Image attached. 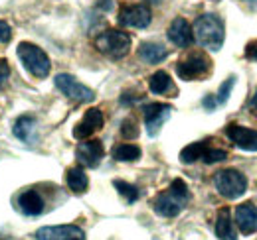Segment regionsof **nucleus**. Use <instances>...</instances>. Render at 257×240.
I'll list each match as a JSON object with an SVG mask.
<instances>
[{"mask_svg":"<svg viewBox=\"0 0 257 240\" xmlns=\"http://www.w3.org/2000/svg\"><path fill=\"white\" fill-rule=\"evenodd\" d=\"M16 54L22 61L24 69L34 75L36 79H44L48 77L50 69H52V63H50V58L46 56V52L38 46H34L30 42H22L18 48H16Z\"/></svg>","mask_w":257,"mask_h":240,"instance_id":"nucleus-2","label":"nucleus"},{"mask_svg":"<svg viewBox=\"0 0 257 240\" xmlns=\"http://www.w3.org/2000/svg\"><path fill=\"white\" fill-rule=\"evenodd\" d=\"M216 234L220 240H237L235 234V226L231 220V210L224 207L218 210V218H216Z\"/></svg>","mask_w":257,"mask_h":240,"instance_id":"nucleus-18","label":"nucleus"},{"mask_svg":"<svg viewBox=\"0 0 257 240\" xmlns=\"http://www.w3.org/2000/svg\"><path fill=\"white\" fill-rule=\"evenodd\" d=\"M245 56H247L249 60H255L257 61V42H253V44H249V46H247V50H245Z\"/></svg>","mask_w":257,"mask_h":240,"instance_id":"nucleus-31","label":"nucleus"},{"mask_svg":"<svg viewBox=\"0 0 257 240\" xmlns=\"http://www.w3.org/2000/svg\"><path fill=\"white\" fill-rule=\"evenodd\" d=\"M233 85H235V77H227L224 83H222V87H220V90H218V96H216V102H218V104L227 102L229 92H231V89H233Z\"/></svg>","mask_w":257,"mask_h":240,"instance_id":"nucleus-27","label":"nucleus"},{"mask_svg":"<svg viewBox=\"0 0 257 240\" xmlns=\"http://www.w3.org/2000/svg\"><path fill=\"white\" fill-rule=\"evenodd\" d=\"M210 67H212V61L208 60V56H204V54H190L188 58L178 61L176 73L184 81H196V79H202L204 75H208Z\"/></svg>","mask_w":257,"mask_h":240,"instance_id":"nucleus-5","label":"nucleus"},{"mask_svg":"<svg viewBox=\"0 0 257 240\" xmlns=\"http://www.w3.org/2000/svg\"><path fill=\"white\" fill-rule=\"evenodd\" d=\"M18 209L20 212L28 214V216H38L44 212V199L38 191L34 189H28L24 193L18 195Z\"/></svg>","mask_w":257,"mask_h":240,"instance_id":"nucleus-16","label":"nucleus"},{"mask_svg":"<svg viewBox=\"0 0 257 240\" xmlns=\"http://www.w3.org/2000/svg\"><path fill=\"white\" fill-rule=\"evenodd\" d=\"M147 2H151V4H161L162 0H147Z\"/></svg>","mask_w":257,"mask_h":240,"instance_id":"nucleus-34","label":"nucleus"},{"mask_svg":"<svg viewBox=\"0 0 257 240\" xmlns=\"http://www.w3.org/2000/svg\"><path fill=\"white\" fill-rule=\"evenodd\" d=\"M103 122H105L103 112H101L99 108H89V110L83 114L81 122L73 128V136H75L77 140H87L93 132L103 128Z\"/></svg>","mask_w":257,"mask_h":240,"instance_id":"nucleus-12","label":"nucleus"},{"mask_svg":"<svg viewBox=\"0 0 257 240\" xmlns=\"http://www.w3.org/2000/svg\"><path fill=\"white\" fill-rule=\"evenodd\" d=\"M65 181H67V187H69L73 193H77V195L85 193L87 187H89L87 174H85L81 168H69L67 174H65Z\"/></svg>","mask_w":257,"mask_h":240,"instance_id":"nucleus-19","label":"nucleus"},{"mask_svg":"<svg viewBox=\"0 0 257 240\" xmlns=\"http://www.w3.org/2000/svg\"><path fill=\"white\" fill-rule=\"evenodd\" d=\"M12 132L18 140H22L26 144H34L36 142V132H38V122L34 116H20L14 122Z\"/></svg>","mask_w":257,"mask_h":240,"instance_id":"nucleus-17","label":"nucleus"},{"mask_svg":"<svg viewBox=\"0 0 257 240\" xmlns=\"http://www.w3.org/2000/svg\"><path fill=\"white\" fill-rule=\"evenodd\" d=\"M113 185H115V189L119 191V195L125 197L127 203H135V201L139 199V189H137L135 185H131V183L121 181V180H115L113 181Z\"/></svg>","mask_w":257,"mask_h":240,"instance_id":"nucleus-24","label":"nucleus"},{"mask_svg":"<svg viewBox=\"0 0 257 240\" xmlns=\"http://www.w3.org/2000/svg\"><path fill=\"white\" fill-rule=\"evenodd\" d=\"M119 24L125 26V28H147L153 20V14H151V8L145 6V4H131V6H123L119 10Z\"/></svg>","mask_w":257,"mask_h":240,"instance_id":"nucleus-7","label":"nucleus"},{"mask_svg":"<svg viewBox=\"0 0 257 240\" xmlns=\"http://www.w3.org/2000/svg\"><path fill=\"white\" fill-rule=\"evenodd\" d=\"M38 240H85L83 228L77 224H58V226H42L36 230Z\"/></svg>","mask_w":257,"mask_h":240,"instance_id":"nucleus-8","label":"nucleus"},{"mask_svg":"<svg viewBox=\"0 0 257 240\" xmlns=\"http://www.w3.org/2000/svg\"><path fill=\"white\" fill-rule=\"evenodd\" d=\"M251 106L257 108V90H255V94H253V98H251Z\"/></svg>","mask_w":257,"mask_h":240,"instance_id":"nucleus-33","label":"nucleus"},{"mask_svg":"<svg viewBox=\"0 0 257 240\" xmlns=\"http://www.w3.org/2000/svg\"><path fill=\"white\" fill-rule=\"evenodd\" d=\"M95 48L111 60H123L131 52V36L121 30H105L95 38Z\"/></svg>","mask_w":257,"mask_h":240,"instance_id":"nucleus-3","label":"nucleus"},{"mask_svg":"<svg viewBox=\"0 0 257 240\" xmlns=\"http://www.w3.org/2000/svg\"><path fill=\"white\" fill-rule=\"evenodd\" d=\"M216 104H218V102H216V98H212V96H206V98H204V106H206L208 110H214V108H216Z\"/></svg>","mask_w":257,"mask_h":240,"instance_id":"nucleus-32","label":"nucleus"},{"mask_svg":"<svg viewBox=\"0 0 257 240\" xmlns=\"http://www.w3.org/2000/svg\"><path fill=\"white\" fill-rule=\"evenodd\" d=\"M10 40H12V28L4 20H0V42L2 44H8Z\"/></svg>","mask_w":257,"mask_h":240,"instance_id":"nucleus-30","label":"nucleus"},{"mask_svg":"<svg viewBox=\"0 0 257 240\" xmlns=\"http://www.w3.org/2000/svg\"><path fill=\"white\" fill-rule=\"evenodd\" d=\"M168 40L178 48H190L194 42L192 26L184 18H174L168 28Z\"/></svg>","mask_w":257,"mask_h":240,"instance_id":"nucleus-13","label":"nucleus"},{"mask_svg":"<svg viewBox=\"0 0 257 240\" xmlns=\"http://www.w3.org/2000/svg\"><path fill=\"white\" fill-rule=\"evenodd\" d=\"M149 89L155 94H164L172 89V81H170V75L166 71H157L155 75H151L149 79Z\"/></svg>","mask_w":257,"mask_h":240,"instance_id":"nucleus-21","label":"nucleus"},{"mask_svg":"<svg viewBox=\"0 0 257 240\" xmlns=\"http://www.w3.org/2000/svg\"><path fill=\"white\" fill-rule=\"evenodd\" d=\"M202 160H204V164H208V166H212V164H220V162L227 160V152L220 150V148H206L204 156H202Z\"/></svg>","mask_w":257,"mask_h":240,"instance_id":"nucleus-25","label":"nucleus"},{"mask_svg":"<svg viewBox=\"0 0 257 240\" xmlns=\"http://www.w3.org/2000/svg\"><path fill=\"white\" fill-rule=\"evenodd\" d=\"M166 56H168V52L161 44H149L147 42L139 48V58L145 63H161L162 60H166Z\"/></svg>","mask_w":257,"mask_h":240,"instance_id":"nucleus-20","label":"nucleus"},{"mask_svg":"<svg viewBox=\"0 0 257 240\" xmlns=\"http://www.w3.org/2000/svg\"><path fill=\"white\" fill-rule=\"evenodd\" d=\"M8 77H10V65L6 60H0V90L6 87Z\"/></svg>","mask_w":257,"mask_h":240,"instance_id":"nucleus-29","label":"nucleus"},{"mask_svg":"<svg viewBox=\"0 0 257 240\" xmlns=\"http://www.w3.org/2000/svg\"><path fill=\"white\" fill-rule=\"evenodd\" d=\"M184 203H186V201H182V199H180V197H176L174 193L166 191V193H161V195L153 201V209L157 210L161 216L172 218V216H176V214L182 210Z\"/></svg>","mask_w":257,"mask_h":240,"instance_id":"nucleus-14","label":"nucleus"},{"mask_svg":"<svg viewBox=\"0 0 257 240\" xmlns=\"http://www.w3.org/2000/svg\"><path fill=\"white\" fill-rule=\"evenodd\" d=\"M54 83H56V87L62 90L67 98H71V100H77V102H91V100L95 98V92H93V90L89 89V87H85L83 83H79L75 77L67 75V73L56 75Z\"/></svg>","mask_w":257,"mask_h":240,"instance_id":"nucleus-6","label":"nucleus"},{"mask_svg":"<svg viewBox=\"0 0 257 240\" xmlns=\"http://www.w3.org/2000/svg\"><path fill=\"white\" fill-rule=\"evenodd\" d=\"M225 136L241 150L257 152V130L239 126V124H227L225 126Z\"/></svg>","mask_w":257,"mask_h":240,"instance_id":"nucleus-10","label":"nucleus"},{"mask_svg":"<svg viewBox=\"0 0 257 240\" xmlns=\"http://www.w3.org/2000/svg\"><path fill=\"white\" fill-rule=\"evenodd\" d=\"M208 148V142H194L180 152V162L182 164H194L196 160H202L204 152Z\"/></svg>","mask_w":257,"mask_h":240,"instance_id":"nucleus-23","label":"nucleus"},{"mask_svg":"<svg viewBox=\"0 0 257 240\" xmlns=\"http://www.w3.org/2000/svg\"><path fill=\"white\" fill-rule=\"evenodd\" d=\"M168 191L170 193H174L176 197H180L182 201H188L190 199V191H188V185L184 183L182 180H174L170 183V187H168Z\"/></svg>","mask_w":257,"mask_h":240,"instance_id":"nucleus-26","label":"nucleus"},{"mask_svg":"<svg viewBox=\"0 0 257 240\" xmlns=\"http://www.w3.org/2000/svg\"><path fill=\"white\" fill-rule=\"evenodd\" d=\"M214 185L218 193L225 199H239L247 191V180L237 170H224L218 172L214 178Z\"/></svg>","mask_w":257,"mask_h":240,"instance_id":"nucleus-4","label":"nucleus"},{"mask_svg":"<svg viewBox=\"0 0 257 240\" xmlns=\"http://www.w3.org/2000/svg\"><path fill=\"white\" fill-rule=\"evenodd\" d=\"M121 134H123L125 138H137L139 128H137L135 118H127L125 122H123V126H121Z\"/></svg>","mask_w":257,"mask_h":240,"instance_id":"nucleus-28","label":"nucleus"},{"mask_svg":"<svg viewBox=\"0 0 257 240\" xmlns=\"http://www.w3.org/2000/svg\"><path fill=\"white\" fill-rule=\"evenodd\" d=\"M103 154H105V150H103L101 140H83L75 148L77 162L85 168H97L99 162L103 160Z\"/></svg>","mask_w":257,"mask_h":240,"instance_id":"nucleus-11","label":"nucleus"},{"mask_svg":"<svg viewBox=\"0 0 257 240\" xmlns=\"http://www.w3.org/2000/svg\"><path fill=\"white\" fill-rule=\"evenodd\" d=\"M113 158L117 162H135L141 158V148L135 144H119L113 148Z\"/></svg>","mask_w":257,"mask_h":240,"instance_id":"nucleus-22","label":"nucleus"},{"mask_svg":"<svg viewBox=\"0 0 257 240\" xmlns=\"http://www.w3.org/2000/svg\"><path fill=\"white\" fill-rule=\"evenodd\" d=\"M143 112H145V124H147L149 136H157L162 124L170 118L172 106L170 104H162V102H153V104H147L143 108Z\"/></svg>","mask_w":257,"mask_h":240,"instance_id":"nucleus-9","label":"nucleus"},{"mask_svg":"<svg viewBox=\"0 0 257 240\" xmlns=\"http://www.w3.org/2000/svg\"><path fill=\"white\" fill-rule=\"evenodd\" d=\"M194 38L198 40V44L210 52H220L224 46V22L216 16V14H202L196 18L192 28Z\"/></svg>","mask_w":257,"mask_h":240,"instance_id":"nucleus-1","label":"nucleus"},{"mask_svg":"<svg viewBox=\"0 0 257 240\" xmlns=\"http://www.w3.org/2000/svg\"><path fill=\"white\" fill-rule=\"evenodd\" d=\"M235 222L241 230V234H253L257 232V207L253 203H243L235 209Z\"/></svg>","mask_w":257,"mask_h":240,"instance_id":"nucleus-15","label":"nucleus"}]
</instances>
